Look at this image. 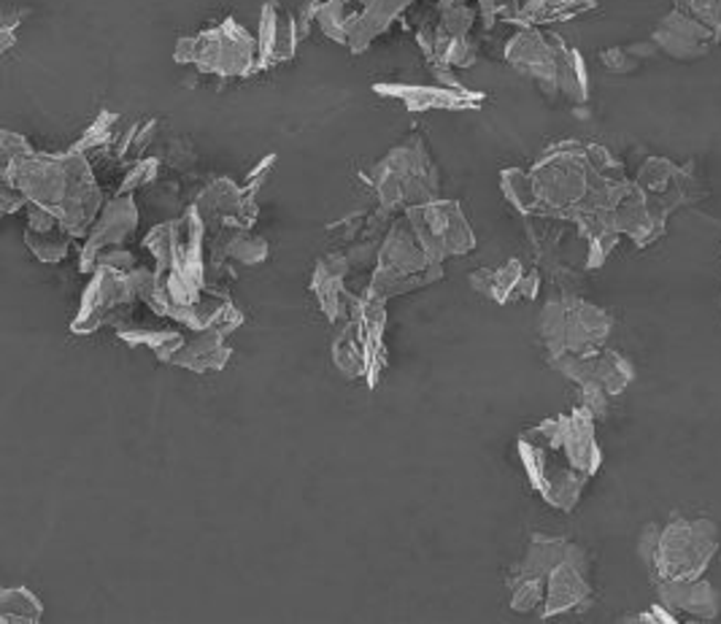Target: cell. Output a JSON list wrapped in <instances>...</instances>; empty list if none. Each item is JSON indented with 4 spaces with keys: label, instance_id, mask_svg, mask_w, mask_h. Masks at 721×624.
<instances>
[{
    "label": "cell",
    "instance_id": "6da1fadb",
    "mask_svg": "<svg viewBox=\"0 0 721 624\" xmlns=\"http://www.w3.org/2000/svg\"><path fill=\"white\" fill-rule=\"evenodd\" d=\"M519 457L530 485L548 506L576 509L586 481L597 474L603 455L595 438V416L584 406L541 422L519 438Z\"/></svg>",
    "mask_w": 721,
    "mask_h": 624
},
{
    "label": "cell",
    "instance_id": "7a4b0ae2",
    "mask_svg": "<svg viewBox=\"0 0 721 624\" xmlns=\"http://www.w3.org/2000/svg\"><path fill=\"white\" fill-rule=\"evenodd\" d=\"M3 181L20 187L33 206L52 211L73 238H87L97 214L106 206L87 155L73 149L63 155L33 149L11 157L3 165Z\"/></svg>",
    "mask_w": 721,
    "mask_h": 624
},
{
    "label": "cell",
    "instance_id": "3957f363",
    "mask_svg": "<svg viewBox=\"0 0 721 624\" xmlns=\"http://www.w3.org/2000/svg\"><path fill=\"white\" fill-rule=\"evenodd\" d=\"M387 305L357 292L333 339V363L349 382L376 389L387 368Z\"/></svg>",
    "mask_w": 721,
    "mask_h": 624
},
{
    "label": "cell",
    "instance_id": "277c9868",
    "mask_svg": "<svg viewBox=\"0 0 721 624\" xmlns=\"http://www.w3.org/2000/svg\"><path fill=\"white\" fill-rule=\"evenodd\" d=\"M438 279H443V266L430 260L411 222L403 214L400 219L389 225L387 236L378 243L376 268L370 271L365 295H370L373 301L387 303L389 298L408 295V292L432 284Z\"/></svg>",
    "mask_w": 721,
    "mask_h": 624
},
{
    "label": "cell",
    "instance_id": "5b68a950",
    "mask_svg": "<svg viewBox=\"0 0 721 624\" xmlns=\"http://www.w3.org/2000/svg\"><path fill=\"white\" fill-rule=\"evenodd\" d=\"M373 189L378 206L389 211H408L438 200L441 170L432 163L425 136L414 133L373 168Z\"/></svg>",
    "mask_w": 721,
    "mask_h": 624
},
{
    "label": "cell",
    "instance_id": "8992f818",
    "mask_svg": "<svg viewBox=\"0 0 721 624\" xmlns=\"http://www.w3.org/2000/svg\"><path fill=\"white\" fill-rule=\"evenodd\" d=\"M174 60L219 79H247L260 71V44L241 22L228 17L217 28L176 41Z\"/></svg>",
    "mask_w": 721,
    "mask_h": 624
},
{
    "label": "cell",
    "instance_id": "52a82bcc",
    "mask_svg": "<svg viewBox=\"0 0 721 624\" xmlns=\"http://www.w3.org/2000/svg\"><path fill=\"white\" fill-rule=\"evenodd\" d=\"M151 268H133V271H119L112 266H97L93 281L87 284L82 295L76 316L71 322L73 335H93L103 327H117V324L133 320V309L140 303L146 277Z\"/></svg>",
    "mask_w": 721,
    "mask_h": 624
},
{
    "label": "cell",
    "instance_id": "ba28073f",
    "mask_svg": "<svg viewBox=\"0 0 721 624\" xmlns=\"http://www.w3.org/2000/svg\"><path fill=\"white\" fill-rule=\"evenodd\" d=\"M610 330V314L571 295L546 303L541 311V339L548 349V360L560 354L597 352L608 341Z\"/></svg>",
    "mask_w": 721,
    "mask_h": 624
},
{
    "label": "cell",
    "instance_id": "9c48e42d",
    "mask_svg": "<svg viewBox=\"0 0 721 624\" xmlns=\"http://www.w3.org/2000/svg\"><path fill=\"white\" fill-rule=\"evenodd\" d=\"M719 528L711 519H673L659 532L651 573L657 581L700 579L719 552Z\"/></svg>",
    "mask_w": 721,
    "mask_h": 624
},
{
    "label": "cell",
    "instance_id": "30bf717a",
    "mask_svg": "<svg viewBox=\"0 0 721 624\" xmlns=\"http://www.w3.org/2000/svg\"><path fill=\"white\" fill-rule=\"evenodd\" d=\"M411 222L414 232L425 247V252L430 254L432 262H441L446 257L468 254L473 252L476 236L470 230L466 214H462L460 204L454 200H432L427 206H417L403 211Z\"/></svg>",
    "mask_w": 721,
    "mask_h": 624
},
{
    "label": "cell",
    "instance_id": "8fae6325",
    "mask_svg": "<svg viewBox=\"0 0 721 624\" xmlns=\"http://www.w3.org/2000/svg\"><path fill=\"white\" fill-rule=\"evenodd\" d=\"M138 222L140 211L133 195H114L112 200H106V206L97 214L93 230L84 238V247L79 252V271L95 273L97 257L108 252V249L125 247L136 236Z\"/></svg>",
    "mask_w": 721,
    "mask_h": 624
},
{
    "label": "cell",
    "instance_id": "7c38bea8",
    "mask_svg": "<svg viewBox=\"0 0 721 624\" xmlns=\"http://www.w3.org/2000/svg\"><path fill=\"white\" fill-rule=\"evenodd\" d=\"M565 44L557 35H543L537 30H519L505 46V60L524 76L535 79L541 87L560 93V65Z\"/></svg>",
    "mask_w": 721,
    "mask_h": 624
},
{
    "label": "cell",
    "instance_id": "4fadbf2b",
    "mask_svg": "<svg viewBox=\"0 0 721 624\" xmlns=\"http://www.w3.org/2000/svg\"><path fill=\"white\" fill-rule=\"evenodd\" d=\"M554 371L567 376L571 382L582 384H600L608 389V395H621L627 384L635 378V368L614 349H597L592 354H560V357L548 360Z\"/></svg>",
    "mask_w": 721,
    "mask_h": 624
},
{
    "label": "cell",
    "instance_id": "5bb4252c",
    "mask_svg": "<svg viewBox=\"0 0 721 624\" xmlns=\"http://www.w3.org/2000/svg\"><path fill=\"white\" fill-rule=\"evenodd\" d=\"M195 208L209 228H249L257 222V198L236 181L217 176L198 193Z\"/></svg>",
    "mask_w": 721,
    "mask_h": 624
},
{
    "label": "cell",
    "instance_id": "9a60e30c",
    "mask_svg": "<svg viewBox=\"0 0 721 624\" xmlns=\"http://www.w3.org/2000/svg\"><path fill=\"white\" fill-rule=\"evenodd\" d=\"M592 584H589V562L582 547H573V552L560 560L552 571L546 573V595H543L541 614L560 616L578 605L589 603Z\"/></svg>",
    "mask_w": 721,
    "mask_h": 624
},
{
    "label": "cell",
    "instance_id": "2e32d148",
    "mask_svg": "<svg viewBox=\"0 0 721 624\" xmlns=\"http://www.w3.org/2000/svg\"><path fill=\"white\" fill-rule=\"evenodd\" d=\"M352 273L354 271L349 260H346L344 249L316 260L314 273H311V292H314L322 314H325L333 324L344 322L346 316H349L352 301L354 295H357V292L349 287V281H346Z\"/></svg>",
    "mask_w": 721,
    "mask_h": 624
},
{
    "label": "cell",
    "instance_id": "e0dca14e",
    "mask_svg": "<svg viewBox=\"0 0 721 624\" xmlns=\"http://www.w3.org/2000/svg\"><path fill=\"white\" fill-rule=\"evenodd\" d=\"M165 320L181 324L192 333H217L228 339L243 324V311L236 309V303L222 290H211L209 287L203 298H198L195 303L174 305Z\"/></svg>",
    "mask_w": 721,
    "mask_h": 624
},
{
    "label": "cell",
    "instance_id": "ac0fdd59",
    "mask_svg": "<svg viewBox=\"0 0 721 624\" xmlns=\"http://www.w3.org/2000/svg\"><path fill=\"white\" fill-rule=\"evenodd\" d=\"M373 93L403 103L408 112H430V108H446V112H462V108H479L487 101L484 93L468 87H421V84H373Z\"/></svg>",
    "mask_w": 721,
    "mask_h": 624
},
{
    "label": "cell",
    "instance_id": "d6986e66",
    "mask_svg": "<svg viewBox=\"0 0 721 624\" xmlns=\"http://www.w3.org/2000/svg\"><path fill=\"white\" fill-rule=\"evenodd\" d=\"M257 44H260V71L273 69V65L290 63L295 58L297 44V24L295 14L284 9L279 0H268L260 9V33H257Z\"/></svg>",
    "mask_w": 721,
    "mask_h": 624
},
{
    "label": "cell",
    "instance_id": "ffe728a7",
    "mask_svg": "<svg viewBox=\"0 0 721 624\" xmlns=\"http://www.w3.org/2000/svg\"><path fill=\"white\" fill-rule=\"evenodd\" d=\"M713 30L706 28L694 17L683 14V11H673L662 20V24L654 33V44L662 46L665 52L673 54L678 60H692L708 52L713 41Z\"/></svg>",
    "mask_w": 721,
    "mask_h": 624
},
{
    "label": "cell",
    "instance_id": "44dd1931",
    "mask_svg": "<svg viewBox=\"0 0 721 624\" xmlns=\"http://www.w3.org/2000/svg\"><path fill=\"white\" fill-rule=\"evenodd\" d=\"M24 243L35 254V260L58 266L71 254L73 232L52 211L33 206L28 217V230H24Z\"/></svg>",
    "mask_w": 721,
    "mask_h": 624
},
{
    "label": "cell",
    "instance_id": "7402d4cb",
    "mask_svg": "<svg viewBox=\"0 0 721 624\" xmlns=\"http://www.w3.org/2000/svg\"><path fill=\"white\" fill-rule=\"evenodd\" d=\"M659 603L665 609L683 611L692 620H713L719 614L721 597L708 581L700 579H676V581H659L657 584Z\"/></svg>",
    "mask_w": 721,
    "mask_h": 624
},
{
    "label": "cell",
    "instance_id": "603a6c76",
    "mask_svg": "<svg viewBox=\"0 0 721 624\" xmlns=\"http://www.w3.org/2000/svg\"><path fill=\"white\" fill-rule=\"evenodd\" d=\"M230 360H233V349L224 344V335L187 330V344L174 354L170 365L195 373H211L228 368Z\"/></svg>",
    "mask_w": 721,
    "mask_h": 624
},
{
    "label": "cell",
    "instance_id": "cb8c5ba5",
    "mask_svg": "<svg viewBox=\"0 0 721 624\" xmlns=\"http://www.w3.org/2000/svg\"><path fill=\"white\" fill-rule=\"evenodd\" d=\"M114 330H117V335L127 346L149 349L163 365H170L174 354L187 344V330L181 327V324L176 327V322L163 324V327H151V324L127 320L117 324Z\"/></svg>",
    "mask_w": 721,
    "mask_h": 624
},
{
    "label": "cell",
    "instance_id": "d4e9b609",
    "mask_svg": "<svg viewBox=\"0 0 721 624\" xmlns=\"http://www.w3.org/2000/svg\"><path fill=\"white\" fill-rule=\"evenodd\" d=\"M414 0H368V3L359 9L357 22H354L352 35H349V49L354 54H363L384 30L393 24L403 11L411 6Z\"/></svg>",
    "mask_w": 721,
    "mask_h": 624
},
{
    "label": "cell",
    "instance_id": "484cf974",
    "mask_svg": "<svg viewBox=\"0 0 721 624\" xmlns=\"http://www.w3.org/2000/svg\"><path fill=\"white\" fill-rule=\"evenodd\" d=\"M524 266L519 260H509L500 268H484V271L470 273V284L476 292L492 298L494 303H513L519 301V287L524 279Z\"/></svg>",
    "mask_w": 721,
    "mask_h": 624
},
{
    "label": "cell",
    "instance_id": "4316f807",
    "mask_svg": "<svg viewBox=\"0 0 721 624\" xmlns=\"http://www.w3.org/2000/svg\"><path fill=\"white\" fill-rule=\"evenodd\" d=\"M44 605L28 586H6L0 592V622L3 624H39Z\"/></svg>",
    "mask_w": 721,
    "mask_h": 624
},
{
    "label": "cell",
    "instance_id": "83f0119b",
    "mask_svg": "<svg viewBox=\"0 0 721 624\" xmlns=\"http://www.w3.org/2000/svg\"><path fill=\"white\" fill-rule=\"evenodd\" d=\"M359 6H349L344 0H322L320 14H316V24L325 33V39L333 41V44L349 46V35L354 22H357Z\"/></svg>",
    "mask_w": 721,
    "mask_h": 624
},
{
    "label": "cell",
    "instance_id": "f1b7e54d",
    "mask_svg": "<svg viewBox=\"0 0 721 624\" xmlns=\"http://www.w3.org/2000/svg\"><path fill=\"white\" fill-rule=\"evenodd\" d=\"M500 187H503V195L509 198V204L522 214H533L537 208V193L533 174H524L519 168L503 170L500 176Z\"/></svg>",
    "mask_w": 721,
    "mask_h": 624
},
{
    "label": "cell",
    "instance_id": "f546056e",
    "mask_svg": "<svg viewBox=\"0 0 721 624\" xmlns=\"http://www.w3.org/2000/svg\"><path fill=\"white\" fill-rule=\"evenodd\" d=\"M157 127H160V122H157L155 116L146 122H140V125L127 127V131L122 133L117 141V152H114V157H117L119 163L130 160V157L140 160V157H144V152L151 146V141H155Z\"/></svg>",
    "mask_w": 721,
    "mask_h": 624
},
{
    "label": "cell",
    "instance_id": "4dcf8cb0",
    "mask_svg": "<svg viewBox=\"0 0 721 624\" xmlns=\"http://www.w3.org/2000/svg\"><path fill=\"white\" fill-rule=\"evenodd\" d=\"M117 122H119V114L114 112H101L95 116L93 125L84 131V136L76 141V144L71 146L73 152H82V155H87V152H97V149H106L108 144L114 141V131H117Z\"/></svg>",
    "mask_w": 721,
    "mask_h": 624
},
{
    "label": "cell",
    "instance_id": "1f68e13d",
    "mask_svg": "<svg viewBox=\"0 0 721 624\" xmlns=\"http://www.w3.org/2000/svg\"><path fill=\"white\" fill-rule=\"evenodd\" d=\"M160 168H163L160 157H140V160H133L130 168H127L125 176H122V185L117 187V193L114 195H130V193H138V189L155 185L157 176H160Z\"/></svg>",
    "mask_w": 721,
    "mask_h": 624
},
{
    "label": "cell",
    "instance_id": "d6a6232c",
    "mask_svg": "<svg viewBox=\"0 0 721 624\" xmlns=\"http://www.w3.org/2000/svg\"><path fill=\"white\" fill-rule=\"evenodd\" d=\"M473 9H468L466 3H454V0H443L441 3V24L438 28L443 30L449 39H466L473 28Z\"/></svg>",
    "mask_w": 721,
    "mask_h": 624
},
{
    "label": "cell",
    "instance_id": "836d02e7",
    "mask_svg": "<svg viewBox=\"0 0 721 624\" xmlns=\"http://www.w3.org/2000/svg\"><path fill=\"white\" fill-rule=\"evenodd\" d=\"M687 11H692L694 20H700L713 33L721 28V0H681Z\"/></svg>",
    "mask_w": 721,
    "mask_h": 624
},
{
    "label": "cell",
    "instance_id": "e575fe53",
    "mask_svg": "<svg viewBox=\"0 0 721 624\" xmlns=\"http://www.w3.org/2000/svg\"><path fill=\"white\" fill-rule=\"evenodd\" d=\"M600 60H603V65L610 73H629V71L638 69V58H633L627 46L625 49H621V46L605 49V52L600 54Z\"/></svg>",
    "mask_w": 721,
    "mask_h": 624
},
{
    "label": "cell",
    "instance_id": "d590c367",
    "mask_svg": "<svg viewBox=\"0 0 721 624\" xmlns=\"http://www.w3.org/2000/svg\"><path fill=\"white\" fill-rule=\"evenodd\" d=\"M165 163L174 165L176 170H187L195 165V149L187 138H174L168 144V155H165Z\"/></svg>",
    "mask_w": 721,
    "mask_h": 624
},
{
    "label": "cell",
    "instance_id": "8d00e7d4",
    "mask_svg": "<svg viewBox=\"0 0 721 624\" xmlns=\"http://www.w3.org/2000/svg\"><path fill=\"white\" fill-rule=\"evenodd\" d=\"M616 247V232H600V236L589 238V268H600L605 257L610 254V249Z\"/></svg>",
    "mask_w": 721,
    "mask_h": 624
},
{
    "label": "cell",
    "instance_id": "74e56055",
    "mask_svg": "<svg viewBox=\"0 0 721 624\" xmlns=\"http://www.w3.org/2000/svg\"><path fill=\"white\" fill-rule=\"evenodd\" d=\"M320 6H322V0H303V6L297 9L295 24H297V39H301V44L311 35V28H314L316 14H320Z\"/></svg>",
    "mask_w": 721,
    "mask_h": 624
},
{
    "label": "cell",
    "instance_id": "f35d334b",
    "mask_svg": "<svg viewBox=\"0 0 721 624\" xmlns=\"http://www.w3.org/2000/svg\"><path fill=\"white\" fill-rule=\"evenodd\" d=\"M97 266H112V268H119V271H133V268H138V257L127 252L125 247H117L97 257Z\"/></svg>",
    "mask_w": 721,
    "mask_h": 624
},
{
    "label": "cell",
    "instance_id": "ab89813d",
    "mask_svg": "<svg viewBox=\"0 0 721 624\" xmlns=\"http://www.w3.org/2000/svg\"><path fill=\"white\" fill-rule=\"evenodd\" d=\"M273 165H276V155L262 157V160L257 163V168L252 170V174L247 176V185H243V189H247V193L252 195V198H257V193H260L262 185H265V179H268V176H271Z\"/></svg>",
    "mask_w": 721,
    "mask_h": 624
},
{
    "label": "cell",
    "instance_id": "60d3db41",
    "mask_svg": "<svg viewBox=\"0 0 721 624\" xmlns=\"http://www.w3.org/2000/svg\"><path fill=\"white\" fill-rule=\"evenodd\" d=\"M659 532H662L659 524H646L644 532H640V538H638V554L649 568H651L654 554H657V547H659Z\"/></svg>",
    "mask_w": 721,
    "mask_h": 624
},
{
    "label": "cell",
    "instance_id": "b9f144b4",
    "mask_svg": "<svg viewBox=\"0 0 721 624\" xmlns=\"http://www.w3.org/2000/svg\"><path fill=\"white\" fill-rule=\"evenodd\" d=\"M28 195L22 193L20 187H14L11 181H3V189H0V211L3 214H17L22 206H28Z\"/></svg>",
    "mask_w": 721,
    "mask_h": 624
},
{
    "label": "cell",
    "instance_id": "7bdbcfd3",
    "mask_svg": "<svg viewBox=\"0 0 721 624\" xmlns=\"http://www.w3.org/2000/svg\"><path fill=\"white\" fill-rule=\"evenodd\" d=\"M537 287H541V277H537V271L524 273L522 287H519V301H535Z\"/></svg>",
    "mask_w": 721,
    "mask_h": 624
},
{
    "label": "cell",
    "instance_id": "ee69618b",
    "mask_svg": "<svg viewBox=\"0 0 721 624\" xmlns=\"http://www.w3.org/2000/svg\"><path fill=\"white\" fill-rule=\"evenodd\" d=\"M344 3H349V6H359V9H363V6L368 3V0H344Z\"/></svg>",
    "mask_w": 721,
    "mask_h": 624
}]
</instances>
